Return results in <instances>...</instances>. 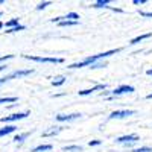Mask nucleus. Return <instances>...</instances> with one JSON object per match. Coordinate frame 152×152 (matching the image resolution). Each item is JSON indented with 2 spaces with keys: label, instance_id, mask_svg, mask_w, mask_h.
<instances>
[{
  "label": "nucleus",
  "instance_id": "nucleus-1",
  "mask_svg": "<svg viewBox=\"0 0 152 152\" xmlns=\"http://www.w3.org/2000/svg\"><path fill=\"white\" fill-rule=\"evenodd\" d=\"M120 52V49H113V50H108V52H104V53H97V55H93V56H88V58H85V59H82V61H78V62H73V64H70L69 66V69H81V67H90L93 62H96V61H100V59H107V58H110L111 55H116V53H119Z\"/></svg>",
  "mask_w": 152,
  "mask_h": 152
},
{
  "label": "nucleus",
  "instance_id": "nucleus-2",
  "mask_svg": "<svg viewBox=\"0 0 152 152\" xmlns=\"http://www.w3.org/2000/svg\"><path fill=\"white\" fill-rule=\"evenodd\" d=\"M24 59H31L35 62H50V64H61L64 62V58H55V56H34V55H23Z\"/></svg>",
  "mask_w": 152,
  "mask_h": 152
},
{
  "label": "nucleus",
  "instance_id": "nucleus-3",
  "mask_svg": "<svg viewBox=\"0 0 152 152\" xmlns=\"http://www.w3.org/2000/svg\"><path fill=\"white\" fill-rule=\"evenodd\" d=\"M138 140H140V137H138L137 134H126V135H122L117 138V143L119 145H125V146H131L134 143H137Z\"/></svg>",
  "mask_w": 152,
  "mask_h": 152
},
{
  "label": "nucleus",
  "instance_id": "nucleus-4",
  "mask_svg": "<svg viewBox=\"0 0 152 152\" xmlns=\"http://www.w3.org/2000/svg\"><path fill=\"white\" fill-rule=\"evenodd\" d=\"M29 116V111H24V113H14V114H9V116H5L0 119L2 123H9V122H17V120H23Z\"/></svg>",
  "mask_w": 152,
  "mask_h": 152
},
{
  "label": "nucleus",
  "instance_id": "nucleus-5",
  "mask_svg": "<svg viewBox=\"0 0 152 152\" xmlns=\"http://www.w3.org/2000/svg\"><path fill=\"white\" fill-rule=\"evenodd\" d=\"M135 111L132 110H116V111H113L108 119L110 120H114V119H126V117H129V116H134Z\"/></svg>",
  "mask_w": 152,
  "mask_h": 152
},
{
  "label": "nucleus",
  "instance_id": "nucleus-6",
  "mask_svg": "<svg viewBox=\"0 0 152 152\" xmlns=\"http://www.w3.org/2000/svg\"><path fill=\"white\" fill-rule=\"evenodd\" d=\"M32 73H34V70H32V69H26V70H15V72H12L11 75L3 76V78H5V81L8 82V81L15 79V78H23V76H29V75H32Z\"/></svg>",
  "mask_w": 152,
  "mask_h": 152
},
{
  "label": "nucleus",
  "instance_id": "nucleus-7",
  "mask_svg": "<svg viewBox=\"0 0 152 152\" xmlns=\"http://www.w3.org/2000/svg\"><path fill=\"white\" fill-rule=\"evenodd\" d=\"M62 20H69V21H79V14H76V12H67L66 15H62V17H55L52 18L50 21L52 23H59Z\"/></svg>",
  "mask_w": 152,
  "mask_h": 152
},
{
  "label": "nucleus",
  "instance_id": "nucleus-8",
  "mask_svg": "<svg viewBox=\"0 0 152 152\" xmlns=\"http://www.w3.org/2000/svg\"><path fill=\"white\" fill-rule=\"evenodd\" d=\"M126 93H134V87L132 85H120V87L114 88L111 91L113 96H122V94H126Z\"/></svg>",
  "mask_w": 152,
  "mask_h": 152
},
{
  "label": "nucleus",
  "instance_id": "nucleus-9",
  "mask_svg": "<svg viewBox=\"0 0 152 152\" xmlns=\"http://www.w3.org/2000/svg\"><path fill=\"white\" fill-rule=\"evenodd\" d=\"M105 88H107L105 84H97V85H94V87H91V88H87V90H81V91H79V96H88V94L96 93V91H104Z\"/></svg>",
  "mask_w": 152,
  "mask_h": 152
},
{
  "label": "nucleus",
  "instance_id": "nucleus-10",
  "mask_svg": "<svg viewBox=\"0 0 152 152\" xmlns=\"http://www.w3.org/2000/svg\"><path fill=\"white\" fill-rule=\"evenodd\" d=\"M81 117V113H73V114H58L56 120L58 122H70V120H76Z\"/></svg>",
  "mask_w": 152,
  "mask_h": 152
},
{
  "label": "nucleus",
  "instance_id": "nucleus-11",
  "mask_svg": "<svg viewBox=\"0 0 152 152\" xmlns=\"http://www.w3.org/2000/svg\"><path fill=\"white\" fill-rule=\"evenodd\" d=\"M15 131H17L15 125H6V126H3V128H0V137H6V135L15 132Z\"/></svg>",
  "mask_w": 152,
  "mask_h": 152
},
{
  "label": "nucleus",
  "instance_id": "nucleus-12",
  "mask_svg": "<svg viewBox=\"0 0 152 152\" xmlns=\"http://www.w3.org/2000/svg\"><path fill=\"white\" fill-rule=\"evenodd\" d=\"M61 131H62L61 126H52V128H49L47 131H44V132H43V137H52V135L59 134Z\"/></svg>",
  "mask_w": 152,
  "mask_h": 152
},
{
  "label": "nucleus",
  "instance_id": "nucleus-13",
  "mask_svg": "<svg viewBox=\"0 0 152 152\" xmlns=\"http://www.w3.org/2000/svg\"><path fill=\"white\" fill-rule=\"evenodd\" d=\"M151 37H152V34H151V32H148V34H143V35H138V37L132 38L129 44H132V46H134V44H138L140 41H143V40H148V38H151Z\"/></svg>",
  "mask_w": 152,
  "mask_h": 152
},
{
  "label": "nucleus",
  "instance_id": "nucleus-14",
  "mask_svg": "<svg viewBox=\"0 0 152 152\" xmlns=\"http://www.w3.org/2000/svg\"><path fill=\"white\" fill-rule=\"evenodd\" d=\"M29 137V132H21V134H17L15 137H14V143H17V145H20V143H23L26 138Z\"/></svg>",
  "mask_w": 152,
  "mask_h": 152
},
{
  "label": "nucleus",
  "instance_id": "nucleus-15",
  "mask_svg": "<svg viewBox=\"0 0 152 152\" xmlns=\"http://www.w3.org/2000/svg\"><path fill=\"white\" fill-rule=\"evenodd\" d=\"M49 151H52V145H40L34 148L31 152H49Z\"/></svg>",
  "mask_w": 152,
  "mask_h": 152
},
{
  "label": "nucleus",
  "instance_id": "nucleus-16",
  "mask_svg": "<svg viewBox=\"0 0 152 152\" xmlns=\"http://www.w3.org/2000/svg\"><path fill=\"white\" fill-rule=\"evenodd\" d=\"M15 26H18V18H11L6 23H3V28H6V29H12Z\"/></svg>",
  "mask_w": 152,
  "mask_h": 152
},
{
  "label": "nucleus",
  "instance_id": "nucleus-17",
  "mask_svg": "<svg viewBox=\"0 0 152 152\" xmlns=\"http://www.w3.org/2000/svg\"><path fill=\"white\" fill-rule=\"evenodd\" d=\"M62 151L64 152H82V148L78 145H72V146H64Z\"/></svg>",
  "mask_w": 152,
  "mask_h": 152
},
{
  "label": "nucleus",
  "instance_id": "nucleus-18",
  "mask_svg": "<svg viewBox=\"0 0 152 152\" xmlns=\"http://www.w3.org/2000/svg\"><path fill=\"white\" fill-rule=\"evenodd\" d=\"M110 0H97V2H94L91 6L93 8H110Z\"/></svg>",
  "mask_w": 152,
  "mask_h": 152
},
{
  "label": "nucleus",
  "instance_id": "nucleus-19",
  "mask_svg": "<svg viewBox=\"0 0 152 152\" xmlns=\"http://www.w3.org/2000/svg\"><path fill=\"white\" fill-rule=\"evenodd\" d=\"M66 79H67L66 76H56V78L52 81V85L53 87H59V85H62V84L66 82Z\"/></svg>",
  "mask_w": 152,
  "mask_h": 152
},
{
  "label": "nucleus",
  "instance_id": "nucleus-20",
  "mask_svg": "<svg viewBox=\"0 0 152 152\" xmlns=\"http://www.w3.org/2000/svg\"><path fill=\"white\" fill-rule=\"evenodd\" d=\"M102 67H107V61L105 59H100V61H96L90 66V69H102Z\"/></svg>",
  "mask_w": 152,
  "mask_h": 152
},
{
  "label": "nucleus",
  "instance_id": "nucleus-21",
  "mask_svg": "<svg viewBox=\"0 0 152 152\" xmlns=\"http://www.w3.org/2000/svg\"><path fill=\"white\" fill-rule=\"evenodd\" d=\"M18 100V97H15V96H12V97H0V104H14V102H17Z\"/></svg>",
  "mask_w": 152,
  "mask_h": 152
},
{
  "label": "nucleus",
  "instance_id": "nucleus-22",
  "mask_svg": "<svg viewBox=\"0 0 152 152\" xmlns=\"http://www.w3.org/2000/svg\"><path fill=\"white\" fill-rule=\"evenodd\" d=\"M79 21H69V20H62V21H59L58 24L61 28H69V26H76Z\"/></svg>",
  "mask_w": 152,
  "mask_h": 152
},
{
  "label": "nucleus",
  "instance_id": "nucleus-23",
  "mask_svg": "<svg viewBox=\"0 0 152 152\" xmlns=\"http://www.w3.org/2000/svg\"><path fill=\"white\" fill-rule=\"evenodd\" d=\"M18 31H24V26H23V24H18V26L12 28V29H6L5 32H6V34H12V32H18Z\"/></svg>",
  "mask_w": 152,
  "mask_h": 152
},
{
  "label": "nucleus",
  "instance_id": "nucleus-24",
  "mask_svg": "<svg viewBox=\"0 0 152 152\" xmlns=\"http://www.w3.org/2000/svg\"><path fill=\"white\" fill-rule=\"evenodd\" d=\"M132 152H152V148H149V146H140V148H135Z\"/></svg>",
  "mask_w": 152,
  "mask_h": 152
},
{
  "label": "nucleus",
  "instance_id": "nucleus-25",
  "mask_svg": "<svg viewBox=\"0 0 152 152\" xmlns=\"http://www.w3.org/2000/svg\"><path fill=\"white\" fill-rule=\"evenodd\" d=\"M49 5H50V2H41V3H38L37 9H38V11H41V9H44L46 6H49Z\"/></svg>",
  "mask_w": 152,
  "mask_h": 152
},
{
  "label": "nucleus",
  "instance_id": "nucleus-26",
  "mask_svg": "<svg viewBox=\"0 0 152 152\" xmlns=\"http://www.w3.org/2000/svg\"><path fill=\"white\" fill-rule=\"evenodd\" d=\"M12 58H14V55H3V56H0V62L8 61V59H12Z\"/></svg>",
  "mask_w": 152,
  "mask_h": 152
},
{
  "label": "nucleus",
  "instance_id": "nucleus-27",
  "mask_svg": "<svg viewBox=\"0 0 152 152\" xmlns=\"http://www.w3.org/2000/svg\"><path fill=\"white\" fill-rule=\"evenodd\" d=\"M140 15H142V17H151V18H152V12H145V11H140Z\"/></svg>",
  "mask_w": 152,
  "mask_h": 152
},
{
  "label": "nucleus",
  "instance_id": "nucleus-28",
  "mask_svg": "<svg viewBox=\"0 0 152 152\" xmlns=\"http://www.w3.org/2000/svg\"><path fill=\"white\" fill-rule=\"evenodd\" d=\"M88 145H90V146H99L100 145V140H91Z\"/></svg>",
  "mask_w": 152,
  "mask_h": 152
},
{
  "label": "nucleus",
  "instance_id": "nucleus-29",
  "mask_svg": "<svg viewBox=\"0 0 152 152\" xmlns=\"http://www.w3.org/2000/svg\"><path fill=\"white\" fill-rule=\"evenodd\" d=\"M132 3H134V5H145V3H146V0H134Z\"/></svg>",
  "mask_w": 152,
  "mask_h": 152
},
{
  "label": "nucleus",
  "instance_id": "nucleus-30",
  "mask_svg": "<svg viewBox=\"0 0 152 152\" xmlns=\"http://www.w3.org/2000/svg\"><path fill=\"white\" fill-rule=\"evenodd\" d=\"M6 69H8V66H6V64H2V66H0V73H2V72H5Z\"/></svg>",
  "mask_w": 152,
  "mask_h": 152
},
{
  "label": "nucleus",
  "instance_id": "nucleus-31",
  "mask_svg": "<svg viewBox=\"0 0 152 152\" xmlns=\"http://www.w3.org/2000/svg\"><path fill=\"white\" fill-rule=\"evenodd\" d=\"M3 84H6V81H5V78H0V87H2Z\"/></svg>",
  "mask_w": 152,
  "mask_h": 152
},
{
  "label": "nucleus",
  "instance_id": "nucleus-32",
  "mask_svg": "<svg viewBox=\"0 0 152 152\" xmlns=\"http://www.w3.org/2000/svg\"><path fill=\"white\" fill-rule=\"evenodd\" d=\"M146 75H149V76H152V69H149V70L146 72Z\"/></svg>",
  "mask_w": 152,
  "mask_h": 152
},
{
  "label": "nucleus",
  "instance_id": "nucleus-33",
  "mask_svg": "<svg viewBox=\"0 0 152 152\" xmlns=\"http://www.w3.org/2000/svg\"><path fill=\"white\" fill-rule=\"evenodd\" d=\"M146 99H152V93H151V94H148V96H146Z\"/></svg>",
  "mask_w": 152,
  "mask_h": 152
},
{
  "label": "nucleus",
  "instance_id": "nucleus-34",
  "mask_svg": "<svg viewBox=\"0 0 152 152\" xmlns=\"http://www.w3.org/2000/svg\"><path fill=\"white\" fill-rule=\"evenodd\" d=\"M6 2H5V0H0V5H5Z\"/></svg>",
  "mask_w": 152,
  "mask_h": 152
},
{
  "label": "nucleus",
  "instance_id": "nucleus-35",
  "mask_svg": "<svg viewBox=\"0 0 152 152\" xmlns=\"http://www.w3.org/2000/svg\"><path fill=\"white\" fill-rule=\"evenodd\" d=\"M0 29H3V23L2 21H0Z\"/></svg>",
  "mask_w": 152,
  "mask_h": 152
},
{
  "label": "nucleus",
  "instance_id": "nucleus-36",
  "mask_svg": "<svg viewBox=\"0 0 152 152\" xmlns=\"http://www.w3.org/2000/svg\"><path fill=\"white\" fill-rule=\"evenodd\" d=\"M2 15H3V14H2V12H0V17H2Z\"/></svg>",
  "mask_w": 152,
  "mask_h": 152
}]
</instances>
